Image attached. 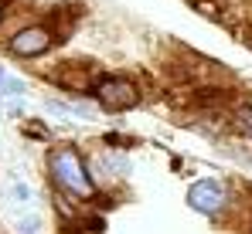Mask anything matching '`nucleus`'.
<instances>
[{
	"mask_svg": "<svg viewBox=\"0 0 252 234\" xmlns=\"http://www.w3.org/2000/svg\"><path fill=\"white\" fill-rule=\"evenodd\" d=\"M44 163H48V180H51L55 190L75 197L82 204H89L92 197H99V183H95L89 163L82 159V153L75 146H55Z\"/></svg>",
	"mask_w": 252,
	"mask_h": 234,
	"instance_id": "f257e3e1",
	"label": "nucleus"
},
{
	"mask_svg": "<svg viewBox=\"0 0 252 234\" xmlns=\"http://www.w3.org/2000/svg\"><path fill=\"white\" fill-rule=\"evenodd\" d=\"M92 99L106 109V112H126L133 105H140V88L129 78H116V75H99Z\"/></svg>",
	"mask_w": 252,
	"mask_h": 234,
	"instance_id": "f03ea898",
	"label": "nucleus"
},
{
	"mask_svg": "<svg viewBox=\"0 0 252 234\" xmlns=\"http://www.w3.org/2000/svg\"><path fill=\"white\" fill-rule=\"evenodd\" d=\"M188 207L194 210V214H205L211 221H218L221 217V210L228 207V187L218 180V177H205V180H194L191 187H188Z\"/></svg>",
	"mask_w": 252,
	"mask_h": 234,
	"instance_id": "7ed1b4c3",
	"label": "nucleus"
},
{
	"mask_svg": "<svg viewBox=\"0 0 252 234\" xmlns=\"http://www.w3.org/2000/svg\"><path fill=\"white\" fill-rule=\"evenodd\" d=\"M55 31L51 27H44V24H28V27H21V31H14L10 38H7V51L14 54V58H38L44 51H51V44H55Z\"/></svg>",
	"mask_w": 252,
	"mask_h": 234,
	"instance_id": "20e7f679",
	"label": "nucleus"
},
{
	"mask_svg": "<svg viewBox=\"0 0 252 234\" xmlns=\"http://www.w3.org/2000/svg\"><path fill=\"white\" fill-rule=\"evenodd\" d=\"M17 200V207L28 214V210H38V194H34V187L28 183V180H21V177H7V187H3V207H10Z\"/></svg>",
	"mask_w": 252,
	"mask_h": 234,
	"instance_id": "39448f33",
	"label": "nucleus"
},
{
	"mask_svg": "<svg viewBox=\"0 0 252 234\" xmlns=\"http://www.w3.org/2000/svg\"><path fill=\"white\" fill-rule=\"evenodd\" d=\"M232 129L239 132V136H246V139H252V102L249 99H239L235 105H232Z\"/></svg>",
	"mask_w": 252,
	"mask_h": 234,
	"instance_id": "423d86ee",
	"label": "nucleus"
},
{
	"mask_svg": "<svg viewBox=\"0 0 252 234\" xmlns=\"http://www.w3.org/2000/svg\"><path fill=\"white\" fill-rule=\"evenodd\" d=\"M14 234H44V217L38 210H28V214L14 217Z\"/></svg>",
	"mask_w": 252,
	"mask_h": 234,
	"instance_id": "0eeeda50",
	"label": "nucleus"
},
{
	"mask_svg": "<svg viewBox=\"0 0 252 234\" xmlns=\"http://www.w3.org/2000/svg\"><path fill=\"white\" fill-rule=\"evenodd\" d=\"M95 170H109V177H126L129 159L126 156H102V159H95Z\"/></svg>",
	"mask_w": 252,
	"mask_h": 234,
	"instance_id": "6e6552de",
	"label": "nucleus"
},
{
	"mask_svg": "<svg viewBox=\"0 0 252 234\" xmlns=\"http://www.w3.org/2000/svg\"><path fill=\"white\" fill-rule=\"evenodd\" d=\"M194 3V10L201 14V17H211V21H218L221 17V10H218V3L215 0H191Z\"/></svg>",
	"mask_w": 252,
	"mask_h": 234,
	"instance_id": "1a4fd4ad",
	"label": "nucleus"
},
{
	"mask_svg": "<svg viewBox=\"0 0 252 234\" xmlns=\"http://www.w3.org/2000/svg\"><path fill=\"white\" fill-rule=\"evenodd\" d=\"M0 88H3V95H10V99H21V95H24V88H28V85H24V81H21V78H7V81H3V85H0Z\"/></svg>",
	"mask_w": 252,
	"mask_h": 234,
	"instance_id": "9d476101",
	"label": "nucleus"
},
{
	"mask_svg": "<svg viewBox=\"0 0 252 234\" xmlns=\"http://www.w3.org/2000/svg\"><path fill=\"white\" fill-rule=\"evenodd\" d=\"M3 17H7V7H3V0H0V24H3Z\"/></svg>",
	"mask_w": 252,
	"mask_h": 234,
	"instance_id": "9b49d317",
	"label": "nucleus"
},
{
	"mask_svg": "<svg viewBox=\"0 0 252 234\" xmlns=\"http://www.w3.org/2000/svg\"><path fill=\"white\" fill-rule=\"evenodd\" d=\"M3 81H7V75H3V68H0V85H3Z\"/></svg>",
	"mask_w": 252,
	"mask_h": 234,
	"instance_id": "f8f14e48",
	"label": "nucleus"
}]
</instances>
